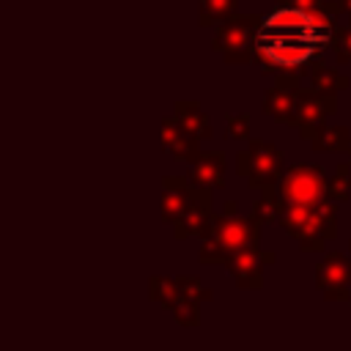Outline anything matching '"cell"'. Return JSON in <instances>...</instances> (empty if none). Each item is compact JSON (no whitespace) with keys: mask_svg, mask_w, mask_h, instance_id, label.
<instances>
[{"mask_svg":"<svg viewBox=\"0 0 351 351\" xmlns=\"http://www.w3.org/2000/svg\"><path fill=\"white\" fill-rule=\"evenodd\" d=\"M335 14L310 11L296 3H274V8L261 19L252 49L255 63L263 74H307L310 63L332 47Z\"/></svg>","mask_w":351,"mask_h":351,"instance_id":"obj_1","label":"cell"},{"mask_svg":"<svg viewBox=\"0 0 351 351\" xmlns=\"http://www.w3.org/2000/svg\"><path fill=\"white\" fill-rule=\"evenodd\" d=\"M280 225L299 241L302 252H324L326 241L337 236V200L326 197L318 206H285Z\"/></svg>","mask_w":351,"mask_h":351,"instance_id":"obj_2","label":"cell"},{"mask_svg":"<svg viewBox=\"0 0 351 351\" xmlns=\"http://www.w3.org/2000/svg\"><path fill=\"white\" fill-rule=\"evenodd\" d=\"M261 222L250 217H239V214H219L211 233L206 239H200V250L197 258L206 266H217L228 261L230 252L244 250V247H261Z\"/></svg>","mask_w":351,"mask_h":351,"instance_id":"obj_3","label":"cell"},{"mask_svg":"<svg viewBox=\"0 0 351 351\" xmlns=\"http://www.w3.org/2000/svg\"><path fill=\"white\" fill-rule=\"evenodd\" d=\"M277 195L285 206H318L329 197V178L326 170L315 162H299L285 167L280 184H277Z\"/></svg>","mask_w":351,"mask_h":351,"instance_id":"obj_4","label":"cell"},{"mask_svg":"<svg viewBox=\"0 0 351 351\" xmlns=\"http://www.w3.org/2000/svg\"><path fill=\"white\" fill-rule=\"evenodd\" d=\"M236 170L244 176L250 189L277 186L285 173L282 151L269 140H250V145L236 154Z\"/></svg>","mask_w":351,"mask_h":351,"instance_id":"obj_5","label":"cell"},{"mask_svg":"<svg viewBox=\"0 0 351 351\" xmlns=\"http://www.w3.org/2000/svg\"><path fill=\"white\" fill-rule=\"evenodd\" d=\"M261 14H233L230 19H225L222 25H217V33H214V41H211V49L214 52H222V58L233 66H247V63H255V49H252V41H255V33H258V25H261Z\"/></svg>","mask_w":351,"mask_h":351,"instance_id":"obj_6","label":"cell"},{"mask_svg":"<svg viewBox=\"0 0 351 351\" xmlns=\"http://www.w3.org/2000/svg\"><path fill=\"white\" fill-rule=\"evenodd\" d=\"M211 203H214V189L208 186H197L192 184V197L184 208V214L173 222V236L176 241H184L189 236H197V239H206L217 222V214L211 211Z\"/></svg>","mask_w":351,"mask_h":351,"instance_id":"obj_7","label":"cell"},{"mask_svg":"<svg viewBox=\"0 0 351 351\" xmlns=\"http://www.w3.org/2000/svg\"><path fill=\"white\" fill-rule=\"evenodd\" d=\"M315 288L326 302H351V261L337 250L324 252L315 266Z\"/></svg>","mask_w":351,"mask_h":351,"instance_id":"obj_8","label":"cell"},{"mask_svg":"<svg viewBox=\"0 0 351 351\" xmlns=\"http://www.w3.org/2000/svg\"><path fill=\"white\" fill-rule=\"evenodd\" d=\"M274 261H277V252L274 250L244 247V250H236V252L228 255L225 269L233 274V280H236L239 288L255 291V288L263 285V266L266 263H274Z\"/></svg>","mask_w":351,"mask_h":351,"instance_id":"obj_9","label":"cell"},{"mask_svg":"<svg viewBox=\"0 0 351 351\" xmlns=\"http://www.w3.org/2000/svg\"><path fill=\"white\" fill-rule=\"evenodd\" d=\"M337 112V93H324V90H302L296 99V110H293V121L291 126H313V123H324L329 115Z\"/></svg>","mask_w":351,"mask_h":351,"instance_id":"obj_10","label":"cell"},{"mask_svg":"<svg viewBox=\"0 0 351 351\" xmlns=\"http://www.w3.org/2000/svg\"><path fill=\"white\" fill-rule=\"evenodd\" d=\"M189 197H192V181H189V176L186 178L184 176H165L162 178V206H159L162 222L165 225H173L184 214Z\"/></svg>","mask_w":351,"mask_h":351,"instance_id":"obj_11","label":"cell"},{"mask_svg":"<svg viewBox=\"0 0 351 351\" xmlns=\"http://www.w3.org/2000/svg\"><path fill=\"white\" fill-rule=\"evenodd\" d=\"M162 143H165V148H167L176 159L189 162V165H195V162L200 159V154H203V151H200V140L192 137L189 132H184L181 123H178L173 115L162 118Z\"/></svg>","mask_w":351,"mask_h":351,"instance_id":"obj_12","label":"cell"},{"mask_svg":"<svg viewBox=\"0 0 351 351\" xmlns=\"http://www.w3.org/2000/svg\"><path fill=\"white\" fill-rule=\"evenodd\" d=\"M189 181L208 189H225V151H203L200 159L189 167Z\"/></svg>","mask_w":351,"mask_h":351,"instance_id":"obj_13","label":"cell"},{"mask_svg":"<svg viewBox=\"0 0 351 351\" xmlns=\"http://www.w3.org/2000/svg\"><path fill=\"white\" fill-rule=\"evenodd\" d=\"M173 118L181 123V129H184V132H189V134H192V137H197L200 143H203V140H208V137L214 134L208 115H206V112L200 110V104H197V101H192V99H178V101L173 104Z\"/></svg>","mask_w":351,"mask_h":351,"instance_id":"obj_14","label":"cell"},{"mask_svg":"<svg viewBox=\"0 0 351 351\" xmlns=\"http://www.w3.org/2000/svg\"><path fill=\"white\" fill-rule=\"evenodd\" d=\"M299 93H302V90H296V88H288V85L274 82V88H269L266 96H263V112H266L269 118H274L277 123H288V126H291Z\"/></svg>","mask_w":351,"mask_h":351,"instance_id":"obj_15","label":"cell"},{"mask_svg":"<svg viewBox=\"0 0 351 351\" xmlns=\"http://www.w3.org/2000/svg\"><path fill=\"white\" fill-rule=\"evenodd\" d=\"M304 77H310V88L324 90V93H340V90L351 88V80H348L343 71H337V69L326 66L321 58L310 63V69H307V74H304Z\"/></svg>","mask_w":351,"mask_h":351,"instance_id":"obj_16","label":"cell"},{"mask_svg":"<svg viewBox=\"0 0 351 351\" xmlns=\"http://www.w3.org/2000/svg\"><path fill=\"white\" fill-rule=\"evenodd\" d=\"M310 145L315 151H348L351 145V129L348 126H326V123H318V132L315 137L310 140Z\"/></svg>","mask_w":351,"mask_h":351,"instance_id":"obj_17","label":"cell"},{"mask_svg":"<svg viewBox=\"0 0 351 351\" xmlns=\"http://www.w3.org/2000/svg\"><path fill=\"white\" fill-rule=\"evenodd\" d=\"M252 219L261 222V225H271V222H280V214H282V200L277 195V186H266L261 189V197H255L252 203Z\"/></svg>","mask_w":351,"mask_h":351,"instance_id":"obj_18","label":"cell"},{"mask_svg":"<svg viewBox=\"0 0 351 351\" xmlns=\"http://www.w3.org/2000/svg\"><path fill=\"white\" fill-rule=\"evenodd\" d=\"M148 296H151V302H156L162 310H173V304L178 302V282H176V277H165V274H154L151 280H148Z\"/></svg>","mask_w":351,"mask_h":351,"instance_id":"obj_19","label":"cell"},{"mask_svg":"<svg viewBox=\"0 0 351 351\" xmlns=\"http://www.w3.org/2000/svg\"><path fill=\"white\" fill-rule=\"evenodd\" d=\"M239 0H200V14H197V25L200 27H214L222 25L225 19H230L236 14Z\"/></svg>","mask_w":351,"mask_h":351,"instance_id":"obj_20","label":"cell"},{"mask_svg":"<svg viewBox=\"0 0 351 351\" xmlns=\"http://www.w3.org/2000/svg\"><path fill=\"white\" fill-rule=\"evenodd\" d=\"M329 197L337 203L351 197V162H340L335 167V176L329 178Z\"/></svg>","mask_w":351,"mask_h":351,"instance_id":"obj_21","label":"cell"},{"mask_svg":"<svg viewBox=\"0 0 351 351\" xmlns=\"http://www.w3.org/2000/svg\"><path fill=\"white\" fill-rule=\"evenodd\" d=\"M170 313H173L176 324H181V326H200V302H195V299L178 296V302L173 304Z\"/></svg>","mask_w":351,"mask_h":351,"instance_id":"obj_22","label":"cell"},{"mask_svg":"<svg viewBox=\"0 0 351 351\" xmlns=\"http://www.w3.org/2000/svg\"><path fill=\"white\" fill-rule=\"evenodd\" d=\"M176 282H178V293L186 296V299H195V302H208V299H214V291L206 288V285H203L197 277H192V274H178Z\"/></svg>","mask_w":351,"mask_h":351,"instance_id":"obj_23","label":"cell"},{"mask_svg":"<svg viewBox=\"0 0 351 351\" xmlns=\"http://www.w3.org/2000/svg\"><path fill=\"white\" fill-rule=\"evenodd\" d=\"M332 52H335L337 63H348L351 60V22L335 27V33H332Z\"/></svg>","mask_w":351,"mask_h":351,"instance_id":"obj_24","label":"cell"},{"mask_svg":"<svg viewBox=\"0 0 351 351\" xmlns=\"http://www.w3.org/2000/svg\"><path fill=\"white\" fill-rule=\"evenodd\" d=\"M225 137L228 140H250V115L247 112H236V115H225Z\"/></svg>","mask_w":351,"mask_h":351,"instance_id":"obj_25","label":"cell"},{"mask_svg":"<svg viewBox=\"0 0 351 351\" xmlns=\"http://www.w3.org/2000/svg\"><path fill=\"white\" fill-rule=\"evenodd\" d=\"M274 3H296L302 8H310V11H326V14H343V5L340 0H274Z\"/></svg>","mask_w":351,"mask_h":351,"instance_id":"obj_26","label":"cell"},{"mask_svg":"<svg viewBox=\"0 0 351 351\" xmlns=\"http://www.w3.org/2000/svg\"><path fill=\"white\" fill-rule=\"evenodd\" d=\"M236 208H239L236 200H225V203H222V214H236Z\"/></svg>","mask_w":351,"mask_h":351,"instance_id":"obj_27","label":"cell"},{"mask_svg":"<svg viewBox=\"0 0 351 351\" xmlns=\"http://www.w3.org/2000/svg\"><path fill=\"white\" fill-rule=\"evenodd\" d=\"M340 5H343V14H348V19H351V0H340Z\"/></svg>","mask_w":351,"mask_h":351,"instance_id":"obj_28","label":"cell"},{"mask_svg":"<svg viewBox=\"0 0 351 351\" xmlns=\"http://www.w3.org/2000/svg\"><path fill=\"white\" fill-rule=\"evenodd\" d=\"M346 154H348V162H351V145H348V151H346Z\"/></svg>","mask_w":351,"mask_h":351,"instance_id":"obj_29","label":"cell"},{"mask_svg":"<svg viewBox=\"0 0 351 351\" xmlns=\"http://www.w3.org/2000/svg\"><path fill=\"white\" fill-rule=\"evenodd\" d=\"M348 250H351V239H348Z\"/></svg>","mask_w":351,"mask_h":351,"instance_id":"obj_30","label":"cell"}]
</instances>
